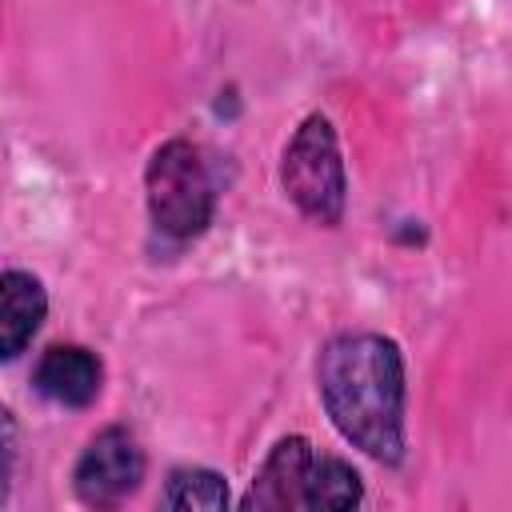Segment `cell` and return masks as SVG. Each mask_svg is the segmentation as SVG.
<instances>
[{"label":"cell","mask_w":512,"mask_h":512,"mask_svg":"<svg viewBox=\"0 0 512 512\" xmlns=\"http://www.w3.org/2000/svg\"><path fill=\"white\" fill-rule=\"evenodd\" d=\"M160 504L172 508V512H192V508H224L228 504V484L220 472L212 468H196V464H184V468H172L168 480H164V492H160Z\"/></svg>","instance_id":"8"},{"label":"cell","mask_w":512,"mask_h":512,"mask_svg":"<svg viewBox=\"0 0 512 512\" xmlns=\"http://www.w3.org/2000/svg\"><path fill=\"white\" fill-rule=\"evenodd\" d=\"M280 184L288 192V200L324 228H336L344 220V204H348V176H344V156H340V140L328 116L312 112L300 120V128L292 132L284 156H280Z\"/></svg>","instance_id":"3"},{"label":"cell","mask_w":512,"mask_h":512,"mask_svg":"<svg viewBox=\"0 0 512 512\" xmlns=\"http://www.w3.org/2000/svg\"><path fill=\"white\" fill-rule=\"evenodd\" d=\"M48 316V292L32 272H0V360H16Z\"/></svg>","instance_id":"7"},{"label":"cell","mask_w":512,"mask_h":512,"mask_svg":"<svg viewBox=\"0 0 512 512\" xmlns=\"http://www.w3.org/2000/svg\"><path fill=\"white\" fill-rule=\"evenodd\" d=\"M144 448L140 440L132 436V428L124 424H108L104 432H96L88 440V448L80 452L76 460V472H72V484H76V496L92 508H112L120 500H128L140 480H144Z\"/></svg>","instance_id":"4"},{"label":"cell","mask_w":512,"mask_h":512,"mask_svg":"<svg viewBox=\"0 0 512 512\" xmlns=\"http://www.w3.org/2000/svg\"><path fill=\"white\" fill-rule=\"evenodd\" d=\"M36 392L60 408H88L104 388V364L84 344H52L32 372Z\"/></svg>","instance_id":"6"},{"label":"cell","mask_w":512,"mask_h":512,"mask_svg":"<svg viewBox=\"0 0 512 512\" xmlns=\"http://www.w3.org/2000/svg\"><path fill=\"white\" fill-rule=\"evenodd\" d=\"M312 468H316V448L304 436H284L276 448L264 456L260 472L252 476V488L244 492V508L260 512H288V508H308L312 496Z\"/></svg>","instance_id":"5"},{"label":"cell","mask_w":512,"mask_h":512,"mask_svg":"<svg viewBox=\"0 0 512 512\" xmlns=\"http://www.w3.org/2000/svg\"><path fill=\"white\" fill-rule=\"evenodd\" d=\"M144 200L156 232L168 240H196L216 212V180L204 148L184 136L164 140L144 168Z\"/></svg>","instance_id":"2"},{"label":"cell","mask_w":512,"mask_h":512,"mask_svg":"<svg viewBox=\"0 0 512 512\" xmlns=\"http://www.w3.org/2000/svg\"><path fill=\"white\" fill-rule=\"evenodd\" d=\"M364 500V484L360 472L328 452H316V468H312V496L308 508H356Z\"/></svg>","instance_id":"9"},{"label":"cell","mask_w":512,"mask_h":512,"mask_svg":"<svg viewBox=\"0 0 512 512\" xmlns=\"http://www.w3.org/2000/svg\"><path fill=\"white\" fill-rule=\"evenodd\" d=\"M16 452H20V428L8 408H0V504L12 492V472H16Z\"/></svg>","instance_id":"10"},{"label":"cell","mask_w":512,"mask_h":512,"mask_svg":"<svg viewBox=\"0 0 512 512\" xmlns=\"http://www.w3.org/2000/svg\"><path fill=\"white\" fill-rule=\"evenodd\" d=\"M316 388L336 432L380 464L404 456V356L380 332H340L316 356Z\"/></svg>","instance_id":"1"}]
</instances>
